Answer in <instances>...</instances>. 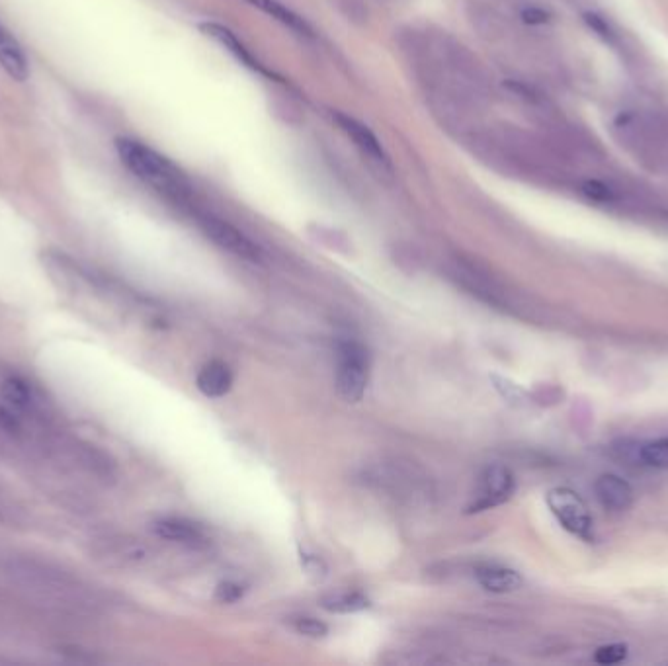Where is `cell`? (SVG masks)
I'll use <instances>...</instances> for the list:
<instances>
[{
    "mask_svg": "<svg viewBox=\"0 0 668 666\" xmlns=\"http://www.w3.org/2000/svg\"><path fill=\"white\" fill-rule=\"evenodd\" d=\"M198 389L209 397V399H219L225 397L231 391L233 385V372L231 368L221 362V360H211L208 362L200 374H198Z\"/></svg>",
    "mask_w": 668,
    "mask_h": 666,
    "instance_id": "10",
    "label": "cell"
},
{
    "mask_svg": "<svg viewBox=\"0 0 668 666\" xmlns=\"http://www.w3.org/2000/svg\"><path fill=\"white\" fill-rule=\"evenodd\" d=\"M155 534L168 542L182 543V545H202L206 542V532L200 524L188 520V518H161L153 526Z\"/></svg>",
    "mask_w": 668,
    "mask_h": 666,
    "instance_id": "9",
    "label": "cell"
},
{
    "mask_svg": "<svg viewBox=\"0 0 668 666\" xmlns=\"http://www.w3.org/2000/svg\"><path fill=\"white\" fill-rule=\"evenodd\" d=\"M243 596V586L235 583H221L215 590V598L223 604H233Z\"/></svg>",
    "mask_w": 668,
    "mask_h": 666,
    "instance_id": "20",
    "label": "cell"
},
{
    "mask_svg": "<svg viewBox=\"0 0 668 666\" xmlns=\"http://www.w3.org/2000/svg\"><path fill=\"white\" fill-rule=\"evenodd\" d=\"M545 502L557 522L573 536L592 542L594 540V524L588 512L585 500L581 499L573 489L555 487L547 493Z\"/></svg>",
    "mask_w": 668,
    "mask_h": 666,
    "instance_id": "4",
    "label": "cell"
},
{
    "mask_svg": "<svg viewBox=\"0 0 668 666\" xmlns=\"http://www.w3.org/2000/svg\"><path fill=\"white\" fill-rule=\"evenodd\" d=\"M583 192L594 202H610L614 198L612 188L606 186L604 182H598V180H586L583 184Z\"/></svg>",
    "mask_w": 668,
    "mask_h": 666,
    "instance_id": "19",
    "label": "cell"
},
{
    "mask_svg": "<svg viewBox=\"0 0 668 666\" xmlns=\"http://www.w3.org/2000/svg\"><path fill=\"white\" fill-rule=\"evenodd\" d=\"M245 2L262 10L264 14H268L270 18L292 30L293 34L301 38H313V28L307 24V20H303L297 12H293L292 8H288L280 0H245Z\"/></svg>",
    "mask_w": 668,
    "mask_h": 666,
    "instance_id": "13",
    "label": "cell"
},
{
    "mask_svg": "<svg viewBox=\"0 0 668 666\" xmlns=\"http://www.w3.org/2000/svg\"><path fill=\"white\" fill-rule=\"evenodd\" d=\"M370 379L368 350L354 340H342L336 350V389L348 403H358Z\"/></svg>",
    "mask_w": 668,
    "mask_h": 666,
    "instance_id": "3",
    "label": "cell"
},
{
    "mask_svg": "<svg viewBox=\"0 0 668 666\" xmlns=\"http://www.w3.org/2000/svg\"><path fill=\"white\" fill-rule=\"evenodd\" d=\"M303 567H305L307 575H317V579H319V573H321L325 577V565L317 557H305Z\"/></svg>",
    "mask_w": 668,
    "mask_h": 666,
    "instance_id": "22",
    "label": "cell"
},
{
    "mask_svg": "<svg viewBox=\"0 0 668 666\" xmlns=\"http://www.w3.org/2000/svg\"><path fill=\"white\" fill-rule=\"evenodd\" d=\"M627 659V647L622 643L604 645L594 653V663L602 666L620 665Z\"/></svg>",
    "mask_w": 668,
    "mask_h": 666,
    "instance_id": "17",
    "label": "cell"
},
{
    "mask_svg": "<svg viewBox=\"0 0 668 666\" xmlns=\"http://www.w3.org/2000/svg\"><path fill=\"white\" fill-rule=\"evenodd\" d=\"M0 575L22 598L49 612L81 616L100 608L88 584L51 561L12 555L0 561Z\"/></svg>",
    "mask_w": 668,
    "mask_h": 666,
    "instance_id": "1",
    "label": "cell"
},
{
    "mask_svg": "<svg viewBox=\"0 0 668 666\" xmlns=\"http://www.w3.org/2000/svg\"><path fill=\"white\" fill-rule=\"evenodd\" d=\"M198 225L211 243L247 262H262V249L239 227L213 213H200Z\"/></svg>",
    "mask_w": 668,
    "mask_h": 666,
    "instance_id": "5",
    "label": "cell"
},
{
    "mask_svg": "<svg viewBox=\"0 0 668 666\" xmlns=\"http://www.w3.org/2000/svg\"><path fill=\"white\" fill-rule=\"evenodd\" d=\"M295 629L301 635L311 637V639H321V637H325L329 633V627L323 624V622L315 620V618H301V620H297L295 622Z\"/></svg>",
    "mask_w": 668,
    "mask_h": 666,
    "instance_id": "18",
    "label": "cell"
},
{
    "mask_svg": "<svg viewBox=\"0 0 668 666\" xmlns=\"http://www.w3.org/2000/svg\"><path fill=\"white\" fill-rule=\"evenodd\" d=\"M594 493L598 502L612 512H624L633 504V489L622 479L620 475L614 473H604L596 479L594 483Z\"/></svg>",
    "mask_w": 668,
    "mask_h": 666,
    "instance_id": "8",
    "label": "cell"
},
{
    "mask_svg": "<svg viewBox=\"0 0 668 666\" xmlns=\"http://www.w3.org/2000/svg\"><path fill=\"white\" fill-rule=\"evenodd\" d=\"M516 489L514 475L504 465H489L479 481V497L473 504V512L499 506L512 497Z\"/></svg>",
    "mask_w": 668,
    "mask_h": 666,
    "instance_id": "6",
    "label": "cell"
},
{
    "mask_svg": "<svg viewBox=\"0 0 668 666\" xmlns=\"http://www.w3.org/2000/svg\"><path fill=\"white\" fill-rule=\"evenodd\" d=\"M639 456L643 459L645 465L649 467H659L667 469L668 467V438H659L653 442H647L641 450Z\"/></svg>",
    "mask_w": 668,
    "mask_h": 666,
    "instance_id": "16",
    "label": "cell"
},
{
    "mask_svg": "<svg viewBox=\"0 0 668 666\" xmlns=\"http://www.w3.org/2000/svg\"><path fill=\"white\" fill-rule=\"evenodd\" d=\"M118 155L127 170L141 182L174 202L188 200L192 194L190 180L167 157L135 139H118Z\"/></svg>",
    "mask_w": 668,
    "mask_h": 666,
    "instance_id": "2",
    "label": "cell"
},
{
    "mask_svg": "<svg viewBox=\"0 0 668 666\" xmlns=\"http://www.w3.org/2000/svg\"><path fill=\"white\" fill-rule=\"evenodd\" d=\"M334 120L368 159H372L377 165L391 170V161H389V155H387L385 147L381 145L376 133L368 125L362 124L356 118L346 116V114H334Z\"/></svg>",
    "mask_w": 668,
    "mask_h": 666,
    "instance_id": "7",
    "label": "cell"
},
{
    "mask_svg": "<svg viewBox=\"0 0 668 666\" xmlns=\"http://www.w3.org/2000/svg\"><path fill=\"white\" fill-rule=\"evenodd\" d=\"M0 65L16 81H26L30 75L22 47L4 30L2 24H0Z\"/></svg>",
    "mask_w": 668,
    "mask_h": 666,
    "instance_id": "14",
    "label": "cell"
},
{
    "mask_svg": "<svg viewBox=\"0 0 668 666\" xmlns=\"http://www.w3.org/2000/svg\"><path fill=\"white\" fill-rule=\"evenodd\" d=\"M202 30L208 34L209 38H213L215 42L221 43V45H223L235 59H239L243 65H247L252 71H258V73H262V75H270V73L258 63V59H254V55H252L251 51L241 43V40H239L229 28H225V26H221V24L208 22V24L202 26Z\"/></svg>",
    "mask_w": 668,
    "mask_h": 666,
    "instance_id": "12",
    "label": "cell"
},
{
    "mask_svg": "<svg viewBox=\"0 0 668 666\" xmlns=\"http://www.w3.org/2000/svg\"><path fill=\"white\" fill-rule=\"evenodd\" d=\"M321 606L331 614H356V612L368 610L370 600L362 592L342 590V592H333V594L323 596Z\"/></svg>",
    "mask_w": 668,
    "mask_h": 666,
    "instance_id": "15",
    "label": "cell"
},
{
    "mask_svg": "<svg viewBox=\"0 0 668 666\" xmlns=\"http://www.w3.org/2000/svg\"><path fill=\"white\" fill-rule=\"evenodd\" d=\"M475 579L487 592L493 594H508L522 586V577L508 567L501 565H481L475 569Z\"/></svg>",
    "mask_w": 668,
    "mask_h": 666,
    "instance_id": "11",
    "label": "cell"
},
{
    "mask_svg": "<svg viewBox=\"0 0 668 666\" xmlns=\"http://www.w3.org/2000/svg\"><path fill=\"white\" fill-rule=\"evenodd\" d=\"M522 20L526 22V24H545V22H549V14L545 12V10H542V8H536V6H530V8H524L522 10Z\"/></svg>",
    "mask_w": 668,
    "mask_h": 666,
    "instance_id": "21",
    "label": "cell"
}]
</instances>
